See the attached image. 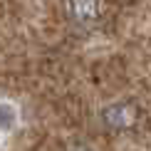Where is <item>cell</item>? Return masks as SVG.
<instances>
[{
    "label": "cell",
    "mask_w": 151,
    "mask_h": 151,
    "mask_svg": "<svg viewBox=\"0 0 151 151\" xmlns=\"http://www.w3.org/2000/svg\"><path fill=\"white\" fill-rule=\"evenodd\" d=\"M136 116L139 111L134 104H111L102 111V119L109 129H129L136 124Z\"/></svg>",
    "instance_id": "1"
},
{
    "label": "cell",
    "mask_w": 151,
    "mask_h": 151,
    "mask_svg": "<svg viewBox=\"0 0 151 151\" xmlns=\"http://www.w3.org/2000/svg\"><path fill=\"white\" fill-rule=\"evenodd\" d=\"M70 10L79 22H92L97 17V0H70Z\"/></svg>",
    "instance_id": "2"
}]
</instances>
